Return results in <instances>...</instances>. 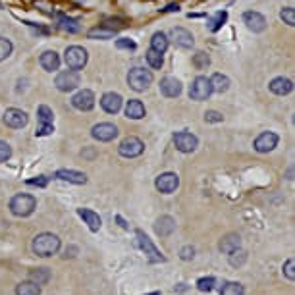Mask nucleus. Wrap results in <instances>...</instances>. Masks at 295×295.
Wrapping results in <instances>:
<instances>
[{
	"mask_svg": "<svg viewBox=\"0 0 295 295\" xmlns=\"http://www.w3.org/2000/svg\"><path fill=\"white\" fill-rule=\"evenodd\" d=\"M33 253L37 257H52L60 251V237L56 234H50V232H45V234H39L35 239H33Z\"/></svg>",
	"mask_w": 295,
	"mask_h": 295,
	"instance_id": "obj_1",
	"label": "nucleus"
},
{
	"mask_svg": "<svg viewBox=\"0 0 295 295\" xmlns=\"http://www.w3.org/2000/svg\"><path fill=\"white\" fill-rule=\"evenodd\" d=\"M37 209V199L27 193H18L10 199V212L14 216L25 218L29 214H33V210Z\"/></svg>",
	"mask_w": 295,
	"mask_h": 295,
	"instance_id": "obj_2",
	"label": "nucleus"
},
{
	"mask_svg": "<svg viewBox=\"0 0 295 295\" xmlns=\"http://www.w3.org/2000/svg\"><path fill=\"white\" fill-rule=\"evenodd\" d=\"M87 60H89V54H87V50L83 47H79V45H72V47H68L66 52H64V62H66V66L70 68V70H83L87 66Z\"/></svg>",
	"mask_w": 295,
	"mask_h": 295,
	"instance_id": "obj_3",
	"label": "nucleus"
},
{
	"mask_svg": "<svg viewBox=\"0 0 295 295\" xmlns=\"http://www.w3.org/2000/svg\"><path fill=\"white\" fill-rule=\"evenodd\" d=\"M127 83L129 87L137 91V93H143V91H147L149 85L153 83V74L145 70V68H131L129 70V74H127Z\"/></svg>",
	"mask_w": 295,
	"mask_h": 295,
	"instance_id": "obj_4",
	"label": "nucleus"
},
{
	"mask_svg": "<svg viewBox=\"0 0 295 295\" xmlns=\"http://www.w3.org/2000/svg\"><path fill=\"white\" fill-rule=\"evenodd\" d=\"M212 95V85H210V79L205 77V75H197L193 79V83L189 87V98L191 100H207V98Z\"/></svg>",
	"mask_w": 295,
	"mask_h": 295,
	"instance_id": "obj_5",
	"label": "nucleus"
},
{
	"mask_svg": "<svg viewBox=\"0 0 295 295\" xmlns=\"http://www.w3.org/2000/svg\"><path fill=\"white\" fill-rule=\"evenodd\" d=\"M54 85L58 91L62 93H72L77 87L81 85V77L75 70H66V72H60L54 79Z\"/></svg>",
	"mask_w": 295,
	"mask_h": 295,
	"instance_id": "obj_6",
	"label": "nucleus"
},
{
	"mask_svg": "<svg viewBox=\"0 0 295 295\" xmlns=\"http://www.w3.org/2000/svg\"><path fill=\"white\" fill-rule=\"evenodd\" d=\"M118 153L123 159H135V157L145 153V143L139 137H125L118 147Z\"/></svg>",
	"mask_w": 295,
	"mask_h": 295,
	"instance_id": "obj_7",
	"label": "nucleus"
},
{
	"mask_svg": "<svg viewBox=\"0 0 295 295\" xmlns=\"http://www.w3.org/2000/svg\"><path fill=\"white\" fill-rule=\"evenodd\" d=\"M135 235H137V243H139V247L145 251V255L149 257L151 262H164V260H166V257L160 253L157 247L153 245V241L149 239L147 234H145L143 230H137Z\"/></svg>",
	"mask_w": 295,
	"mask_h": 295,
	"instance_id": "obj_8",
	"label": "nucleus"
},
{
	"mask_svg": "<svg viewBox=\"0 0 295 295\" xmlns=\"http://www.w3.org/2000/svg\"><path fill=\"white\" fill-rule=\"evenodd\" d=\"M91 135H93V139L100 141V143H108V141H114L118 137V127L110 122L97 123V125H93Z\"/></svg>",
	"mask_w": 295,
	"mask_h": 295,
	"instance_id": "obj_9",
	"label": "nucleus"
},
{
	"mask_svg": "<svg viewBox=\"0 0 295 295\" xmlns=\"http://www.w3.org/2000/svg\"><path fill=\"white\" fill-rule=\"evenodd\" d=\"M172 141H174V147L178 149L180 153H193L197 149V145H199V139L193 133H189V131H178V133H174Z\"/></svg>",
	"mask_w": 295,
	"mask_h": 295,
	"instance_id": "obj_10",
	"label": "nucleus"
},
{
	"mask_svg": "<svg viewBox=\"0 0 295 295\" xmlns=\"http://www.w3.org/2000/svg\"><path fill=\"white\" fill-rule=\"evenodd\" d=\"M170 39H172V43L178 49H184V50L193 49V45H195V39L191 35V31H187L185 27H172Z\"/></svg>",
	"mask_w": 295,
	"mask_h": 295,
	"instance_id": "obj_11",
	"label": "nucleus"
},
{
	"mask_svg": "<svg viewBox=\"0 0 295 295\" xmlns=\"http://www.w3.org/2000/svg\"><path fill=\"white\" fill-rule=\"evenodd\" d=\"M72 104H74L75 110L89 112L95 108V93L89 91V89H81L77 91L74 97H72Z\"/></svg>",
	"mask_w": 295,
	"mask_h": 295,
	"instance_id": "obj_12",
	"label": "nucleus"
},
{
	"mask_svg": "<svg viewBox=\"0 0 295 295\" xmlns=\"http://www.w3.org/2000/svg\"><path fill=\"white\" fill-rule=\"evenodd\" d=\"M2 120H4V123L8 127H12V129H22L29 122V116L24 110H20V108H8V110L4 112Z\"/></svg>",
	"mask_w": 295,
	"mask_h": 295,
	"instance_id": "obj_13",
	"label": "nucleus"
},
{
	"mask_svg": "<svg viewBox=\"0 0 295 295\" xmlns=\"http://www.w3.org/2000/svg\"><path fill=\"white\" fill-rule=\"evenodd\" d=\"M178 185H180V178H178V174L174 172L160 174L155 180V187L159 189L160 193H174L178 189Z\"/></svg>",
	"mask_w": 295,
	"mask_h": 295,
	"instance_id": "obj_14",
	"label": "nucleus"
},
{
	"mask_svg": "<svg viewBox=\"0 0 295 295\" xmlns=\"http://www.w3.org/2000/svg\"><path fill=\"white\" fill-rule=\"evenodd\" d=\"M243 24L247 25L249 31H253V33H262V31L266 29V18L260 12L247 10V12H243Z\"/></svg>",
	"mask_w": 295,
	"mask_h": 295,
	"instance_id": "obj_15",
	"label": "nucleus"
},
{
	"mask_svg": "<svg viewBox=\"0 0 295 295\" xmlns=\"http://www.w3.org/2000/svg\"><path fill=\"white\" fill-rule=\"evenodd\" d=\"M160 93L164 95L166 98H176L182 95V81L180 79H176L172 75H168V77H162L160 79Z\"/></svg>",
	"mask_w": 295,
	"mask_h": 295,
	"instance_id": "obj_16",
	"label": "nucleus"
},
{
	"mask_svg": "<svg viewBox=\"0 0 295 295\" xmlns=\"http://www.w3.org/2000/svg\"><path fill=\"white\" fill-rule=\"evenodd\" d=\"M278 141H280V137L274 131H264L255 139V151L257 153H270L278 147Z\"/></svg>",
	"mask_w": 295,
	"mask_h": 295,
	"instance_id": "obj_17",
	"label": "nucleus"
},
{
	"mask_svg": "<svg viewBox=\"0 0 295 295\" xmlns=\"http://www.w3.org/2000/svg\"><path fill=\"white\" fill-rule=\"evenodd\" d=\"M123 98L118 95V93H104L102 98H100V106L106 114H118L122 110Z\"/></svg>",
	"mask_w": 295,
	"mask_h": 295,
	"instance_id": "obj_18",
	"label": "nucleus"
},
{
	"mask_svg": "<svg viewBox=\"0 0 295 295\" xmlns=\"http://www.w3.org/2000/svg\"><path fill=\"white\" fill-rule=\"evenodd\" d=\"M268 89L278 97H285V95H289L293 91V81L287 79V77H274L268 83Z\"/></svg>",
	"mask_w": 295,
	"mask_h": 295,
	"instance_id": "obj_19",
	"label": "nucleus"
},
{
	"mask_svg": "<svg viewBox=\"0 0 295 295\" xmlns=\"http://www.w3.org/2000/svg\"><path fill=\"white\" fill-rule=\"evenodd\" d=\"M39 64L45 72H56L60 68V56L56 50H45L39 58Z\"/></svg>",
	"mask_w": 295,
	"mask_h": 295,
	"instance_id": "obj_20",
	"label": "nucleus"
},
{
	"mask_svg": "<svg viewBox=\"0 0 295 295\" xmlns=\"http://www.w3.org/2000/svg\"><path fill=\"white\" fill-rule=\"evenodd\" d=\"M54 178H58L62 182H68V184H75V185H83L87 184V176L83 172H77V170H66L62 168L54 174Z\"/></svg>",
	"mask_w": 295,
	"mask_h": 295,
	"instance_id": "obj_21",
	"label": "nucleus"
},
{
	"mask_svg": "<svg viewBox=\"0 0 295 295\" xmlns=\"http://www.w3.org/2000/svg\"><path fill=\"white\" fill-rule=\"evenodd\" d=\"M145 104L139 100V98H131V100H127V104H125V116L129 118V120H141V118H145Z\"/></svg>",
	"mask_w": 295,
	"mask_h": 295,
	"instance_id": "obj_22",
	"label": "nucleus"
},
{
	"mask_svg": "<svg viewBox=\"0 0 295 295\" xmlns=\"http://www.w3.org/2000/svg\"><path fill=\"white\" fill-rule=\"evenodd\" d=\"M77 214L83 218L87 226H89V230L91 232H98L100 230V226H102V220H100V216H98L95 210L91 209H77Z\"/></svg>",
	"mask_w": 295,
	"mask_h": 295,
	"instance_id": "obj_23",
	"label": "nucleus"
},
{
	"mask_svg": "<svg viewBox=\"0 0 295 295\" xmlns=\"http://www.w3.org/2000/svg\"><path fill=\"white\" fill-rule=\"evenodd\" d=\"M176 230V222H174L172 216H160L157 224H155V232L160 235V237H166L170 235Z\"/></svg>",
	"mask_w": 295,
	"mask_h": 295,
	"instance_id": "obj_24",
	"label": "nucleus"
},
{
	"mask_svg": "<svg viewBox=\"0 0 295 295\" xmlns=\"http://www.w3.org/2000/svg\"><path fill=\"white\" fill-rule=\"evenodd\" d=\"M209 79H210V85H212V93H218V95L226 93L230 89V85H232L230 83V77L224 74H214Z\"/></svg>",
	"mask_w": 295,
	"mask_h": 295,
	"instance_id": "obj_25",
	"label": "nucleus"
},
{
	"mask_svg": "<svg viewBox=\"0 0 295 295\" xmlns=\"http://www.w3.org/2000/svg\"><path fill=\"white\" fill-rule=\"evenodd\" d=\"M168 45H170V39L166 37V33H162V31H157V33L151 37V49L160 52V54L166 52Z\"/></svg>",
	"mask_w": 295,
	"mask_h": 295,
	"instance_id": "obj_26",
	"label": "nucleus"
},
{
	"mask_svg": "<svg viewBox=\"0 0 295 295\" xmlns=\"http://www.w3.org/2000/svg\"><path fill=\"white\" fill-rule=\"evenodd\" d=\"M241 245V237L237 234H230V235H226L224 239L220 241V251L222 253H232L234 249H237V247Z\"/></svg>",
	"mask_w": 295,
	"mask_h": 295,
	"instance_id": "obj_27",
	"label": "nucleus"
},
{
	"mask_svg": "<svg viewBox=\"0 0 295 295\" xmlns=\"http://www.w3.org/2000/svg\"><path fill=\"white\" fill-rule=\"evenodd\" d=\"M114 35H116V29L106 27V25L93 27V29H89V33H87V37L89 39H112Z\"/></svg>",
	"mask_w": 295,
	"mask_h": 295,
	"instance_id": "obj_28",
	"label": "nucleus"
},
{
	"mask_svg": "<svg viewBox=\"0 0 295 295\" xmlns=\"http://www.w3.org/2000/svg\"><path fill=\"white\" fill-rule=\"evenodd\" d=\"M16 295H41V285H37L31 280L18 283L16 285Z\"/></svg>",
	"mask_w": 295,
	"mask_h": 295,
	"instance_id": "obj_29",
	"label": "nucleus"
},
{
	"mask_svg": "<svg viewBox=\"0 0 295 295\" xmlns=\"http://www.w3.org/2000/svg\"><path fill=\"white\" fill-rule=\"evenodd\" d=\"M58 27H60L62 31H68V33H77V31H81L79 22L74 20V18H68V16H60V18H58Z\"/></svg>",
	"mask_w": 295,
	"mask_h": 295,
	"instance_id": "obj_30",
	"label": "nucleus"
},
{
	"mask_svg": "<svg viewBox=\"0 0 295 295\" xmlns=\"http://www.w3.org/2000/svg\"><path fill=\"white\" fill-rule=\"evenodd\" d=\"M226 20H228V12H226V10H220V12H216L214 16H210L209 24H207V27H209V31H212V33H216V31L220 29L222 25L226 24Z\"/></svg>",
	"mask_w": 295,
	"mask_h": 295,
	"instance_id": "obj_31",
	"label": "nucleus"
},
{
	"mask_svg": "<svg viewBox=\"0 0 295 295\" xmlns=\"http://www.w3.org/2000/svg\"><path fill=\"white\" fill-rule=\"evenodd\" d=\"M29 280L35 282L37 285H45L50 280V272L49 268H37V270L29 272Z\"/></svg>",
	"mask_w": 295,
	"mask_h": 295,
	"instance_id": "obj_32",
	"label": "nucleus"
},
{
	"mask_svg": "<svg viewBox=\"0 0 295 295\" xmlns=\"http://www.w3.org/2000/svg\"><path fill=\"white\" fill-rule=\"evenodd\" d=\"M230 255V264L234 266V268H239V266H243L247 262V253L243 251V249H234L232 253H228Z\"/></svg>",
	"mask_w": 295,
	"mask_h": 295,
	"instance_id": "obj_33",
	"label": "nucleus"
},
{
	"mask_svg": "<svg viewBox=\"0 0 295 295\" xmlns=\"http://www.w3.org/2000/svg\"><path fill=\"white\" fill-rule=\"evenodd\" d=\"M220 295H245V289L239 282H226L222 285Z\"/></svg>",
	"mask_w": 295,
	"mask_h": 295,
	"instance_id": "obj_34",
	"label": "nucleus"
},
{
	"mask_svg": "<svg viewBox=\"0 0 295 295\" xmlns=\"http://www.w3.org/2000/svg\"><path fill=\"white\" fill-rule=\"evenodd\" d=\"M37 120L39 123H52L54 122V112L47 104H41L37 108Z\"/></svg>",
	"mask_w": 295,
	"mask_h": 295,
	"instance_id": "obj_35",
	"label": "nucleus"
},
{
	"mask_svg": "<svg viewBox=\"0 0 295 295\" xmlns=\"http://www.w3.org/2000/svg\"><path fill=\"white\" fill-rule=\"evenodd\" d=\"M193 66H195L197 70H207L210 66V56L207 54V52H203V50H199V52H195L193 54Z\"/></svg>",
	"mask_w": 295,
	"mask_h": 295,
	"instance_id": "obj_36",
	"label": "nucleus"
},
{
	"mask_svg": "<svg viewBox=\"0 0 295 295\" xmlns=\"http://www.w3.org/2000/svg\"><path fill=\"white\" fill-rule=\"evenodd\" d=\"M147 62H149V66H151L153 70H160V68H162V64H164V58H162V54H160V52L149 49L147 50Z\"/></svg>",
	"mask_w": 295,
	"mask_h": 295,
	"instance_id": "obj_37",
	"label": "nucleus"
},
{
	"mask_svg": "<svg viewBox=\"0 0 295 295\" xmlns=\"http://www.w3.org/2000/svg\"><path fill=\"white\" fill-rule=\"evenodd\" d=\"M12 49H14V45H12V41H10V39L0 37V62L6 60V58L12 54Z\"/></svg>",
	"mask_w": 295,
	"mask_h": 295,
	"instance_id": "obj_38",
	"label": "nucleus"
},
{
	"mask_svg": "<svg viewBox=\"0 0 295 295\" xmlns=\"http://www.w3.org/2000/svg\"><path fill=\"white\" fill-rule=\"evenodd\" d=\"M280 18L283 20V24H287L289 27H293L295 25V8L293 6H285V8H282Z\"/></svg>",
	"mask_w": 295,
	"mask_h": 295,
	"instance_id": "obj_39",
	"label": "nucleus"
},
{
	"mask_svg": "<svg viewBox=\"0 0 295 295\" xmlns=\"http://www.w3.org/2000/svg\"><path fill=\"white\" fill-rule=\"evenodd\" d=\"M214 283H216V280L214 278H201L199 282H197V289L199 291H203V293H209V291H212V287H214Z\"/></svg>",
	"mask_w": 295,
	"mask_h": 295,
	"instance_id": "obj_40",
	"label": "nucleus"
},
{
	"mask_svg": "<svg viewBox=\"0 0 295 295\" xmlns=\"http://www.w3.org/2000/svg\"><path fill=\"white\" fill-rule=\"evenodd\" d=\"M116 47H118L120 50H135L137 43L133 41V39L122 37V39H116Z\"/></svg>",
	"mask_w": 295,
	"mask_h": 295,
	"instance_id": "obj_41",
	"label": "nucleus"
},
{
	"mask_svg": "<svg viewBox=\"0 0 295 295\" xmlns=\"http://www.w3.org/2000/svg\"><path fill=\"white\" fill-rule=\"evenodd\" d=\"M222 120H224V116H222L220 112H216V110L205 112V122L207 123H220Z\"/></svg>",
	"mask_w": 295,
	"mask_h": 295,
	"instance_id": "obj_42",
	"label": "nucleus"
},
{
	"mask_svg": "<svg viewBox=\"0 0 295 295\" xmlns=\"http://www.w3.org/2000/svg\"><path fill=\"white\" fill-rule=\"evenodd\" d=\"M10 157H12V147L6 141H0V162H6Z\"/></svg>",
	"mask_w": 295,
	"mask_h": 295,
	"instance_id": "obj_43",
	"label": "nucleus"
},
{
	"mask_svg": "<svg viewBox=\"0 0 295 295\" xmlns=\"http://www.w3.org/2000/svg\"><path fill=\"white\" fill-rule=\"evenodd\" d=\"M283 274H285V278H287V280H295V262H293V258L285 260V264H283Z\"/></svg>",
	"mask_w": 295,
	"mask_h": 295,
	"instance_id": "obj_44",
	"label": "nucleus"
},
{
	"mask_svg": "<svg viewBox=\"0 0 295 295\" xmlns=\"http://www.w3.org/2000/svg\"><path fill=\"white\" fill-rule=\"evenodd\" d=\"M52 131H54V125L52 123H41L37 127V131H35V135L47 137V135H52Z\"/></svg>",
	"mask_w": 295,
	"mask_h": 295,
	"instance_id": "obj_45",
	"label": "nucleus"
},
{
	"mask_svg": "<svg viewBox=\"0 0 295 295\" xmlns=\"http://www.w3.org/2000/svg\"><path fill=\"white\" fill-rule=\"evenodd\" d=\"M25 184H27V185H35V187H47V184H49V178H47V176H37V178H31V180H27Z\"/></svg>",
	"mask_w": 295,
	"mask_h": 295,
	"instance_id": "obj_46",
	"label": "nucleus"
},
{
	"mask_svg": "<svg viewBox=\"0 0 295 295\" xmlns=\"http://www.w3.org/2000/svg\"><path fill=\"white\" fill-rule=\"evenodd\" d=\"M180 257H182V260H191V258L195 257V249L193 247H184L182 251H180Z\"/></svg>",
	"mask_w": 295,
	"mask_h": 295,
	"instance_id": "obj_47",
	"label": "nucleus"
},
{
	"mask_svg": "<svg viewBox=\"0 0 295 295\" xmlns=\"http://www.w3.org/2000/svg\"><path fill=\"white\" fill-rule=\"evenodd\" d=\"M178 10H180L178 4H168L166 8H162V12H178Z\"/></svg>",
	"mask_w": 295,
	"mask_h": 295,
	"instance_id": "obj_48",
	"label": "nucleus"
},
{
	"mask_svg": "<svg viewBox=\"0 0 295 295\" xmlns=\"http://www.w3.org/2000/svg\"><path fill=\"white\" fill-rule=\"evenodd\" d=\"M149 295H159V293H149Z\"/></svg>",
	"mask_w": 295,
	"mask_h": 295,
	"instance_id": "obj_49",
	"label": "nucleus"
}]
</instances>
